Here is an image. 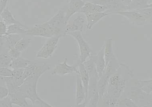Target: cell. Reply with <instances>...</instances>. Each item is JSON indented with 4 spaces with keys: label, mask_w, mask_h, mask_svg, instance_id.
Wrapping results in <instances>:
<instances>
[{
    "label": "cell",
    "mask_w": 152,
    "mask_h": 107,
    "mask_svg": "<svg viewBox=\"0 0 152 107\" xmlns=\"http://www.w3.org/2000/svg\"><path fill=\"white\" fill-rule=\"evenodd\" d=\"M91 1L90 2H91L93 1H94V0H91ZM88 2H89V1H88Z\"/></svg>",
    "instance_id": "f35d334b"
},
{
    "label": "cell",
    "mask_w": 152,
    "mask_h": 107,
    "mask_svg": "<svg viewBox=\"0 0 152 107\" xmlns=\"http://www.w3.org/2000/svg\"><path fill=\"white\" fill-rule=\"evenodd\" d=\"M113 14H118L128 19L132 25H145L152 20V17L142 14L138 10H127V11H118Z\"/></svg>",
    "instance_id": "277c9868"
},
{
    "label": "cell",
    "mask_w": 152,
    "mask_h": 107,
    "mask_svg": "<svg viewBox=\"0 0 152 107\" xmlns=\"http://www.w3.org/2000/svg\"><path fill=\"white\" fill-rule=\"evenodd\" d=\"M37 66L36 63L32 62L26 68L24 69L23 74L22 77V79L25 81V79H26L32 74Z\"/></svg>",
    "instance_id": "4316f807"
},
{
    "label": "cell",
    "mask_w": 152,
    "mask_h": 107,
    "mask_svg": "<svg viewBox=\"0 0 152 107\" xmlns=\"http://www.w3.org/2000/svg\"><path fill=\"white\" fill-rule=\"evenodd\" d=\"M9 0H0V15L7 7V4Z\"/></svg>",
    "instance_id": "e575fe53"
},
{
    "label": "cell",
    "mask_w": 152,
    "mask_h": 107,
    "mask_svg": "<svg viewBox=\"0 0 152 107\" xmlns=\"http://www.w3.org/2000/svg\"><path fill=\"white\" fill-rule=\"evenodd\" d=\"M86 91L79 75H77L76 90V104H80L86 101Z\"/></svg>",
    "instance_id": "2e32d148"
},
{
    "label": "cell",
    "mask_w": 152,
    "mask_h": 107,
    "mask_svg": "<svg viewBox=\"0 0 152 107\" xmlns=\"http://www.w3.org/2000/svg\"><path fill=\"white\" fill-rule=\"evenodd\" d=\"M0 107H13L10 95L3 100H0Z\"/></svg>",
    "instance_id": "f546056e"
},
{
    "label": "cell",
    "mask_w": 152,
    "mask_h": 107,
    "mask_svg": "<svg viewBox=\"0 0 152 107\" xmlns=\"http://www.w3.org/2000/svg\"><path fill=\"white\" fill-rule=\"evenodd\" d=\"M24 81L22 78H18L13 77H6L4 78V84L7 88L9 95H12L18 93L20 86Z\"/></svg>",
    "instance_id": "30bf717a"
},
{
    "label": "cell",
    "mask_w": 152,
    "mask_h": 107,
    "mask_svg": "<svg viewBox=\"0 0 152 107\" xmlns=\"http://www.w3.org/2000/svg\"><path fill=\"white\" fill-rule=\"evenodd\" d=\"M24 69H17L12 70V77L18 78H22Z\"/></svg>",
    "instance_id": "836d02e7"
},
{
    "label": "cell",
    "mask_w": 152,
    "mask_h": 107,
    "mask_svg": "<svg viewBox=\"0 0 152 107\" xmlns=\"http://www.w3.org/2000/svg\"><path fill=\"white\" fill-rule=\"evenodd\" d=\"M98 79V77L94 76L90 77L88 96L86 100L88 107H97L98 106L100 98L97 85Z\"/></svg>",
    "instance_id": "8992f818"
},
{
    "label": "cell",
    "mask_w": 152,
    "mask_h": 107,
    "mask_svg": "<svg viewBox=\"0 0 152 107\" xmlns=\"http://www.w3.org/2000/svg\"><path fill=\"white\" fill-rule=\"evenodd\" d=\"M32 62L25 58L20 57L12 60V62L9 67V68L12 70L14 69H25Z\"/></svg>",
    "instance_id": "44dd1931"
},
{
    "label": "cell",
    "mask_w": 152,
    "mask_h": 107,
    "mask_svg": "<svg viewBox=\"0 0 152 107\" xmlns=\"http://www.w3.org/2000/svg\"><path fill=\"white\" fill-rule=\"evenodd\" d=\"M23 37H24L23 35L17 34H6L3 36L2 38L3 42L4 52H7L10 49L14 47L18 41Z\"/></svg>",
    "instance_id": "5bb4252c"
},
{
    "label": "cell",
    "mask_w": 152,
    "mask_h": 107,
    "mask_svg": "<svg viewBox=\"0 0 152 107\" xmlns=\"http://www.w3.org/2000/svg\"><path fill=\"white\" fill-rule=\"evenodd\" d=\"M30 107H31V106H30Z\"/></svg>",
    "instance_id": "ab89813d"
},
{
    "label": "cell",
    "mask_w": 152,
    "mask_h": 107,
    "mask_svg": "<svg viewBox=\"0 0 152 107\" xmlns=\"http://www.w3.org/2000/svg\"><path fill=\"white\" fill-rule=\"evenodd\" d=\"M85 3L86 2L82 0H71L69 1L66 6V11L65 12L67 22L74 15L79 12Z\"/></svg>",
    "instance_id": "9c48e42d"
},
{
    "label": "cell",
    "mask_w": 152,
    "mask_h": 107,
    "mask_svg": "<svg viewBox=\"0 0 152 107\" xmlns=\"http://www.w3.org/2000/svg\"><path fill=\"white\" fill-rule=\"evenodd\" d=\"M96 55L94 56L92 54L90 57L88 58V60L85 61L83 64L85 69H86L89 75V77L94 76L99 78L96 69Z\"/></svg>",
    "instance_id": "d6986e66"
},
{
    "label": "cell",
    "mask_w": 152,
    "mask_h": 107,
    "mask_svg": "<svg viewBox=\"0 0 152 107\" xmlns=\"http://www.w3.org/2000/svg\"><path fill=\"white\" fill-rule=\"evenodd\" d=\"M110 76L104 74L98 79L97 81V89L99 93L100 98H102L106 92L107 86L108 85Z\"/></svg>",
    "instance_id": "ffe728a7"
},
{
    "label": "cell",
    "mask_w": 152,
    "mask_h": 107,
    "mask_svg": "<svg viewBox=\"0 0 152 107\" xmlns=\"http://www.w3.org/2000/svg\"><path fill=\"white\" fill-rule=\"evenodd\" d=\"M28 28L27 26L23 25L22 23L14 24L10 25L7 27V34H17L25 36L26 31Z\"/></svg>",
    "instance_id": "7402d4cb"
},
{
    "label": "cell",
    "mask_w": 152,
    "mask_h": 107,
    "mask_svg": "<svg viewBox=\"0 0 152 107\" xmlns=\"http://www.w3.org/2000/svg\"><path fill=\"white\" fill-rule=\"evenodd\" d=\"M112 14L110 12H94V13H87L85 14L86 15L87 21V28L88 30L92 28L93 26L98 22L104 17Z\"/></svg>",
    "instance_id": "4fadbf2b"
},
{
    "label": "cell",
    "mask_w": 152,
    "mask_h": 107,
    "mask_svg": "<svg viewBox=\"0 0 152 107\" xmlns=\"http://www.w3.org/2000/svg\"><path fill=\"white\" fill-rule=\"evenodd\" d=\"M61 37V36H58L48 38L41 48L37 52L36 56L44 59L50 57L57 48Z\"/></svg>",
    "instance_id": "5b68a950"
},
{
    "label": "cell",
    "mask_w": 152,
    "mask_h": 107,
    "mask_svg": "<svg viewBox=\"0 0 152 107\" xmlns=\"http://www.w3.org/2000/svg\"><path fill=\"white\" fill-rule=\"evenodd\" d=\"M96 70L99 78L104 74L106 68L104 57V45L96 55Z\"/></svg>",
    "instance_id": "9a60e30c"
},
{
    "label": "cell",
    "mask_w": 152,
    "mask_h": 107,
    "mask_svg": "<svg viewBox=\"0 0 152 107\" xmlns=\"http://www.w3.org/2000/svg\"><path fill=\"white\" fill-rule=\"evenodd\" d=\"M110 10L108 7L105 5L94 4L90 2H86L83 7L79 11L80 13H87L107 12Z\"/></svg>",
    "instance_id": "8fae6325"
},
{
    "label": "cell",
    "mask_w": 152,
    "mask_h": 107,
    "mask_svg": "<svg viewBox=\"0 0 152 107\" xmlns=\"http://www.w3.org/2000/svg\"><path fill=\"white\" fill-rule=\"evenodd\" d=\"M50 67L46 63L42 65L37 66L33 73L25 79L19 92L10 95L22 97L29 99L33 103L39 97L37 92V84L39 78L44 73L50 70Z\"/></svg>",
    "instance_id": "6da1fadb"
},
{
    "label": "cell",
    "mask_w": 152,
    "mask_h": 107,
    "mask_svg": "<svg viewBox=\"0 0 152 107\" xmlns=\"http://www.w3.org/2000/svg\"><path fill=\"white\" fill-rule=\"evenodd\" d=\"M48 24L55 29L64 31L67 23L65 12L63 10H60L56 14L46 22Z\"/></svg>",
    "instance_id": "ba28073f"
},
{
    "label": "cell",
    "mask_w": 152,
    "mask_h": 107,
    "mask_svg": "<svg viewBox=\"0 0 152 107\" xmlns=\"http://www.w3.org/2000/svg\"><path fill=\"white\" fill-rule=\"evenodd\" d=\"M12 60L7 52L0 54V67L9 68Z\"/></svg>",
    "instance_id": "d4e9b609"
},
{
    "label": "cell",
    "mask_w": 152,
    "mask_h": 107,
    "mask_svg": "<svg viewBox=\"0 0 152 107\" xmlns=\"http://www.w3.org/2000/svg\"><path fill=\"white\" fill-rule=\"evenodd\" d=\"M9 95L8 90L6 86L0 85V100L5 98Z\"/></svg>",
    "instance_id": "1f68e13d"
},
{
    "label": "cell",
    "mask_w": 152,
    "mask_h": 107,
    "mask_svg": "<svg viewBox=\"0 0 152 107\" xmlns=\"http://www.w3.org/2000/svg\"><path fill=\"white\" fill-rule=\"evenodd\" d=\"M7 52L13 60V59L20 57L21 53V52L17 51L14 47L10 49Z\"/></svg>",
    "instance_id": "4dcf8cb0"
},
{
    "label": "cell",
    "mask_w": 152,
    "mask_h": 107,
    "mask_svg": "<svg viewBox=\"0 0 152 107\" xmlns=\"http://www.w3.org/2000/svg\"><path fill=\"white\" fill-rule=\"evenodd\" d=\"M87 103V101H86L83 103L75 105L72 106V107H86Z\"/></svg>",
    "instance_id": "8d00e7d4"
},
{
    "label": "cell",
    "mask_w": 152,
    "mask_h": 107,
    "mask_svg": "<svg viewBox=\"0 0 152 107\" xmlns=\"http://www.w3.org/2000/svg\"><path fill=\"white\" fill-rule=\"evenodd\" d=\"M67 35L72 36L77 41L80 51V56L77 61L83 63L92 55V51L87 42L85 40L81 32L77 31L68 33Z\"/></svg>",
    "instance_id": "3957f363"
},
{
    "label": "cell",
    "mask_w": 152,
    "mask_h": 107,
    "mask_svg": "<svg viewBox=\"0 0 152 107\" xmlns=\"http://www.w3.org/2000/svg\"><path fill=\"white\" fill-rule=\"evenodd\" d=\"M7 25L3 21H0V37H2L7 34Z\"/></svg>",
    "instance_id": "d6a6232c"
},
{
    "label": "cell",
    "mask_w": 152,
    "mask_h": 107,
    "mask_svg": "<svg viewBox=\"0 0 152 107\" xmlns=\"http://www.w3.org/2000/svg\"><path fill=\"white\" fill-rule=\"evenodd\" d=\"M30 107H55L49 104L47 102H45L40 97L36 100L34 102L32 103V105H31Z\"/></svg>",
    "instance_id": "83f0119b"
},
{
    "label": "cell",
    "mask_w": 152,
    "mask_h": 107,
    "mask_svg": "<svg viewBox=\"0 0 152 107\" xmlns=\"http://www.w3.org/2000/svg\"><path fill=\"white\" fill-rule=\"evenodd\" d=\"M104 45V57L106 66L109 62L116 57L113 51L112 39L109 38L105 42Z\"/></svg>",
    "instance_id": "ac0fdd59"
},
{
    "label": "cell",
    "mask_w": 152,
    "mask_h": 107,
    "mask_svg": "<svg viewBox=\"0 0 152 107\" xmlns=\"http://www.w3.org/2000/svg\"><path fill=\"white\" fill-rule=\"evenodd\" d=\"M27 36L49 38L54 36L64 37L66 34L64 31L52 28L46 22L41 24L35 25L33 28H28L25 34V36Z\"/></svg>",
    "instance_id": "7a4b0ae2"
},
{
    "label": "cell",
    "mask_w": 152,
    "mask_h": 107,
    "mask_svg": "<svg viewBox=\"0 0 152 107\" xmlns=\"http://www.w3.org/2000/svg\"><path fill=\"white\" fill-rule=\"evenodd\" d=\"M82 1H84L85 2L89 1V0H82Z\"/></svg>",
    "instance_id": "74e56055"
},
{
    "label": "cell",
    "mask_w": 152,
    "mask_h": 107,
    "mask_svg": "<svg viewBox=\"0 0 152 107\" xmlns=\"http://www.w3.org/2000/svg\"><path fill=\"white\" fill-rule=\"evenodd\" d=\"M2 21L7 25V26L14 24H20L21 23L17 21L12 15V12L9 10V7H7L0 15Z\"/></svg>",
    "instance_id": "603a6c76"
},
{
    "label": "cell",
    "mask_w": 152,
    "mask_h": 107,
    "mask_svg": "<svg viewBox=\"0 0 152 107\" xmlns=\"http://www.w3.org/2000/svg\"><path fill=\"white\" fill-rule=\"evenodd\" d=\"M31 40L28 37H23L16 44L14 48L20 52L26 51L29 46Z\"/></svg>",
    "instance_id": "cb8c5ba5"
},
{
    "label": "cell",
    "mask_w": 152,
    "mask_h": 107,
    "mask_svg": "<svg viewBox=\"0 0 152 107\" xmlns=\"http://www.w3.org/2000/svg\"><path fill=\"white\" fill-rule=\"evenodd\" d=\"M0 76L3 77H12V70L8 67H0Z\"/></svg>",
    "instance_id": "f1b7e54d"
},
{
    "label": "cell",
    "mask_w": 152,
    "mask_h": 107,
    "mask_svg": "<svg viewBox=\"0 0 152 107\" xmlns=\"http://www.w3.org/2000/svg\"><path fill=\"white\" fill-rule=\"evenodd\" d=\"M85 22L86 19L85 18L79 16L71 23H67L64 29L66 35L68 33L72 32L79 31L82 32L83 31Z\"/></svg>",
    "instance_id": "7c38bea8"
},
{
    "label": "cell",
    "mask_w": 152,
    "mask_h": 107,
    "mask_svg": "<svg viewBox=\"0 0 152 107\" xmlns=\"http://www.w3.org/2000/svg\"><path fill=\"white\" fill-rule=\"evenodd\" d=\"M12 104L16 105L20 107H30L31 105L28 104L26 98L22 97L10 95Z\"/></svg>",
    "instance_id": "484cf974"
},
{
    "label": "cell",
    "mask_w": 152,
    "mask_h": 107,
    "mask_svg": "<svg viewBox=\"0 0 152 107\" xmlns=\"http://www.w3.org/2000/svg\"><path fill=\"white\" fill-rule=\"evenodd\" d=\"M67 59H64L62 63H58L54 67L51 75L63 76L75 73L79 74L77 64L70 65L67 64Z\"/></svg>",
    "instance_id": "52a82bcc"
},
{
    "label": "cell",
    "mask_w": 152,
    "mask_h": 107,
    "mask_svg": "<svg viewBox=\"0 0 152 107\" xmlns=\"http://www.w3.org/2000/svg\"><path fill=\"white\" fill-rule=\"evenodd\" d=\"M4 51V45L2 37H0V54L3 53Z\"/></svg>",
    "instance_id": "d590c367"
},
{
    "label": "cell",
    "mask_w": 152,
    "mask_h": 107,
    "mask_svg": "<svg viewBox=\"0 0 152 107\" xmlns=\"http://www.w3.org/2000/svg\"><path fill=\"white\" fill-rule=\"evenodd\" d=\"M77 64L78 71H79L78 75H79L82 82L83 85L84 87L85 91H86V97H87V96H88V85H89L90 77H89L88 73H87L86 69H85L83 63H79V62H77Z\"/></svg>",
    "instance_id": "e0dca14e"
}]
</instances>
